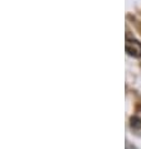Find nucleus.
I'll return each mask as SVG.
<instances>
[{
    "instance_id": "nucleus-1",
    "label": "nucleus",
    "mask_w": 141,
    "mask_h": 149,
    "mask_svg": "<svg viewBox=\"0 0 141 149\" xmlns=\"http://www.w3.org/2000/svg\"><path fill=\"white\" fill-rule=\"evenodd\" d=\"M125 50L127 55L132 58H141V41H139L137 39L127 38L125 43Z\"/></svg>"
}]
</instances>
